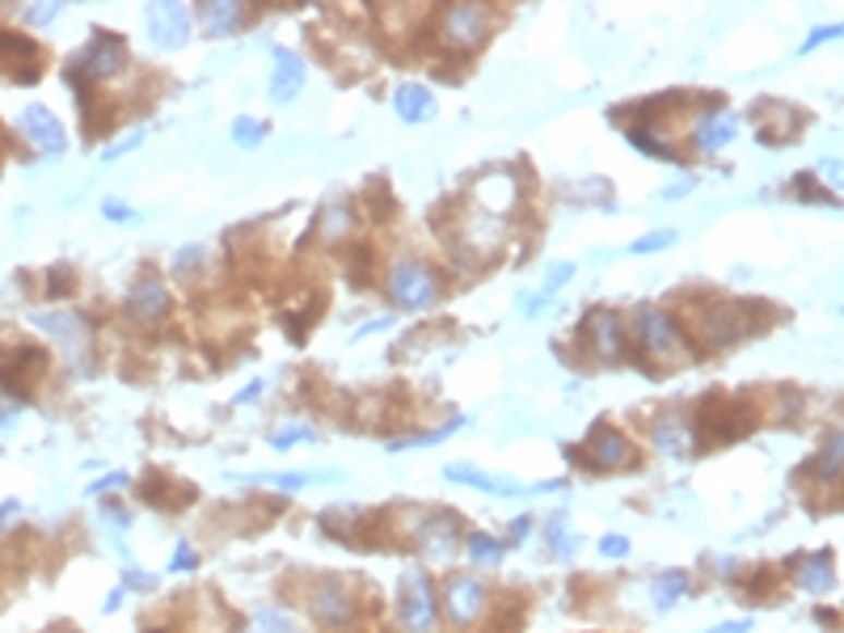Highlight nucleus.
I'll return each mask as SVG.
<instances>
[{
    "label": "nucleus",
    "mask_w": 844,
    "mask_h": 633,
    "mask_svg": "<svg viewBox=\"0 0 844 633\" xmlns=\"http://www.w3.org/2000/svg\"><path fill=\"white\" fill-rule=\"evenodd\" d=\"M751 414L735 402V397H722V393H706L701 406H697V422H692V440L701 443H731L751 431Z\"/></svg>",
    "instance_id": "obj_1"
},
{
    "label": "nucleus",
    "mask_w": 844,
    "mask_h": 633,
    "mask_svg": "<svg viewBox=\"0 0 844 633\" xmlns=\"http://www.w3.org/2000/svg\"><path fill=\"white\" fill-rule=\"evenodd\" d=\"M389 296L401 304V309H431L439 300V279L426 262H414V258H401L393 262L389 271Z\"/></svg>",
    "instance_id": "obj_2"
},
{
    "label": "nucleus",
    "mask_w": 844,
    "mask_h": 633,
    "mask_svg": "<svg viewBox=\"0 0 844 633\" xmlns=\"http://www.w3.org/2000/svg\"><path fill=\"white\" fill-rule=\"evenodd\" d=\"M397 621L406 633L435 630V592H431V578L422 570L401 574V583H397Z\"/></svg>",
    "instance_id": "obj_3"
},
{
    "label": "nucleus",
    "mask_w": 844,
    "mask_h": 633,
    "mask_svg": "<svg viewBox=\"0 0 844 633\" xmlns=\"http://www.w3.org/2000/svg\"><path fill=\"white\" fill-rule=\"evenodd\" d=\"M490 26H494V13L486 4H448L444 22H439V38L453 51H473V47L486 43Z\"/></svg>",
    "instance_id": "obj_4"
},
{
    "label": "nucleus",
    "mask_w": 844,
    "mask_h": 633,
    "mask_svg": "<svg viewBox=\"0 0 844 633\" xmlns=\"http://www.w3.org/2000/svg\"><path fill=\"white\" fill-rule=\"evenodd\" d=\"M638 343H642V350L654 355L659 363H676V359L688 355V350H684L680 325H676V316L667 313V309H642V313H638Z\"/></svg>",
    "instance_id": "obj_5"
},
{
    "label": "nucleus",
    "mask_w": 844,
    "mask_h": 633,
    "mask_svg": "<svg viewBox=\"0 0 844 633\" xmlns=\"http://www.w3.org/2000/svg\"><path fill=\"white\" fill-rule=\"evenodd\" d=\"M144 26H148L153 47L178 51V47H186V38H191V13H186V4L161 0V4H148V9H144Z\"/></svg>",
    "instance_id": "obj_6"
},
{
    "label": "nucleus",
    "mask_w": 844,
    "mask_h": 633,
    "mask_svg": "<svg viewBox=\"0 0 844 633\" xmlns=\"http://www.w3.org/2000/svg\"><path fill=\"white\" fill-rule=\"evenodd\" d=\"M309 612L322 625H347V621H355V596H351V587L342 578H322L309 592Z\"/></svg>",
    "instance_id": "obj_7"
},
{
    "label": "nucleus",
    "mask_w": 844,
    "mask_h": 633,
    "mask_svg": "<svg viewBox=\"0 0 844 633\" xmlns=\"http://www.w3.org/2000/svg\"><path fill=\"white\" fill-rule=\"evenodd\" d=\"M128 63V43L119 34H98L81 56H76V68H85V81H110L119 76Z\"/></svg>",
    "instance_id": "obj_8"
},
{
    "label": "nucleus",
    "mask_w": 844,
    "mask_h": 633,
    "mask_svg": "<svg viewBox=\"0 0 844 633\" xmlns=\"http://www.w3.org/2000/svg\"><path fill=\"white\" fill-rule=\"evenodd\" d=\"M444 600H448V621L453 625H473L486 608V587L473 574H453L448 587H444Z\"/></svg>",
    "instance_id": "obj_9"
},
{
    "label": "nucleus",
    "mask_w": 844,
    "mask_h": 633,
    "mask_svg": "<svg viewBox=\"0 0 844 633\" xmlns=\"http://www.w3.org/2000/svg\"><path fill=\"white\" fill-rule=\"evenodd\" d=\"M448 481H460V486H473V490H486V494H498V499H520V494H545V490H557L562 481H550V486H520V481H503V477H490L473 465H448L444 469Z\"/></svg>",
    "instance_id": "obj_10"
},
{
    "label": "nucleus",
    "mask_w": 844,
    "mask_h": 633,
    "mask_svg": "<svg viewBox=\"0 0 844 633\" xmlns=\"http://www.w3.org/2000/svg\"><path fill=\"white\" fill-rule=\"evenodd\" d=\"M747 309L751 304H714V309H706V338L718 343V347H731V343L747 338L756 330Z\"/></svg>",
    "instance_id": "obj_11"
},
{
    "label": "nucleus",
    "mask_w": 844,
    "mask_h": 633,
    "mask_svg": "<svg viewBox=\"0 0 844 633\" xmlns=\"http://www.w3.org/2000/svg\"><path fill=\"white\" fill-rule=\"evenodd\" d=\"M625 461H629V440L620 435L617 427L595 422L591 435H587V465L591 469H620Z\"/></svg>",
    "instance_id": "obj_12"
},
{
    "label": "nucleus",
    "mask_w": 844,
    "mask_h": 633,
    "mask_svg": "<svg viewBox=\"0 0 844 633\" xmlns=\"http://www.w3.org/2000/svg\"><path fill=\"white\" fill-rule=\"evenodd\" d=\"M22 135L38 153H64V123L47 106H26L22 110Z\"/></svg>",
    "instance_id": "obj_13"
},
{
    "label": "nucleus",
    "mask_w": 844,
    "mask_h": 633,
    "mask_svg": "<svg viewBox=\"0 0 844 633\" xmlns=\"http://www.w3.org/2000/svg\"><path fill=\"white\" fill-rule=\"evenodd\" d=\"M304 89V60L296 51H275V72H270V101L275 106H288Z\"/></svg>",
    "instance_id": "obj_14"
},
{
    "label": "nucleus",
    "mask_w": 844,
    "mask_h": 633,
    "mask_svg": "<svg viewBox=\"0 0 844 633\" xmlns=\"http://www.w3.org/2000/svg\"><path fill=\"white\" fill-rule=\"evenodd\" d=\"M165 309H169V291H165L161 279H140V284L131 287L128 296V316L131 321H161Z\"/></svg>",
    "instance_id": "obj_15"
},
{
    "label": "nucleus",
    "mask_w": 844,
    "mask_h": 633,
    "mask_svg": "<svg viewBox=\"0 0 844 633\" xmlns=\"http://www.w3.org/2000/svg\"><path fill=\"white\" fill-rule=\"evenodd\" d=\"M587 334H591V347L600 359H617L620 343H625V330H620V316L613 309H600V313L587 316Z\"/></svg>",
    "instance_id": "obj_16"
},
{
    "label": "nucleus",
    "mask_w": 844,
    "mask_h": 633,
    "mask_svg": "<svg viewBox=\"0 0 844 633\" xmlns=\"http://www.w3.org/2000/svg\"><path fill=\"white\" fill-rule=\"evenodd\" d=\"M393 110H397L401 123H431L435 119V94L410 81V85H401L393 94Z\"/></svg>",
    "instance_id": "obj_17"
},
{
    "label": "nucleus",
    "mask_w": 844,
    "mask_h": 633,
    "mask_svg": "<svg viewBox=\"0 0 844 633\" xmlns=\"http://www.w3.org/2000/svg\"><path fill=\"white\" fill-rule=\"evenodd\" d=\"M198 22H203V31L212 34V38H228V34L245 22V4H237V0H212V4L198 9Z\"/></svg>",
    "instance_id": "obj_18"
},
{
    "label": "nucleus",
    "mask_w": 844,
    "mask_h": 633,
    "mask_svg": "<svg viewBox=\"0 0 844 633\" xmlns=\"http://www.w3.org/2000/svg\"><path fill=\"white\" fill-rule=\"evenodd\" d=\"M841 431H828L819 452H815L811 465H803L798 477H811V481H841Z\"/></svg>",
    "instance_id": "obj_19"
},
{
    "label": "nucleus",
    "mask_w": 844,
    "mask_h": 633,
    "mask_svg": "<svg viewBox=\"0 0 844 633\" xmlns=\"http://www.w3.org/2000/svg\"><path fill=\"white\" fill-rule=\"evenodd\" d=\"M735 131H739V119L731 110H714L710 119H701V127H697V148L701 153H718V148H726L735 140Z\"/></svg>",
    "instance_id": "obj_20"
},
{
    "label": "nucleus",
    "mask_w": 844,
    "mask_h": 633,
    "mask_svg": "<svg viewBox=\"0 0 844 633\" xmlns=\"http://www.w3.org/2000/svg\"><path fill=\"white\" fill-rule=\"evenodd\" d=\"M798 587L803 592H828L832 587V553L828 549H815V553H807L803 562H798Z\"/></svg>",
    "instance_id": "obj_21"
},
{
    "label": "nucleus",
    "mask_w": 844,
    "mask_h": 633,
    "mask_svg": "<svg viewBox=\"0 0 844 633\" xmlns=\"http://www.w3.org/2000/svg\"><path fill=\"white\" fill-rule=\"evenodd\" d=\"M419 540L431 549V558H444V553H448V545L456 540V519L453 515H422Z\"/></svg>",
    "instance_id": "obj_22"
},
{
    "label": "nucleus",
    "mask_w": 844,
    "mask_h": 633,
    "mask_svg": "<svg viewBox=\"0 0 844 633\" xmlns=\"http://www.w3.org/2000/svg\"><path fill=\"white\" fill-rule=\"evenodd\" d=\"M794 135V115L777 106V101H769L764 110H760V140L764 144H785Z\"/></svg>",
    "instance_id": "obj_23"
},
{
    "label": "nucleus",
    "mask_w": 844,
    "mask_h": 633,
    "mask_svg": "<svg viewBox=\"0 0 844 633\" xmlns=\"http://www.w3.org/2000/svg\"><path fill=\"white\" fill-rule=\"evenodd\" d=\"M684 592H688V574H684V570H667V574L654 583V592H650V596H654V608H659V612H667L672 604L680 600Z\"/></svg>",
    "instance_id": "obj_24"
},
{
    "label": "nucleus",
    "mask_w": 844,
    "mask_h": 633,
    "mask_svg": "<svg viewBox=\"0 0 844 633\" xmlns=\"http://www.w3.org/2000/svg\"><path fill=\"white\" fill-rule=\"evenodd\" d=\"M654 443H659L663 452L680 456L684 443H688V427H684V418H659V422H654Z\"/></svg>",
    "instance_id": "obj_25"
},
{
    "label": "nucleus",
    "mask_w": 844,
    "mask_h": 633,
    "mask_svg": "<svg viewBox=\"0 0 844 633\" xmlns=\"http://www.w3.org/2000/svg\"><path fill=\"white\" fill-rule=\"evenodd\" d=\"M351 224H355V212H351L347 203H334V207H325L322 212V232L325 237H334V241H342V237L351 232Z\"/></svg>",
    "instance_id": "obj_26"
},
{
    "label": "nucleus",
    "mask_w": 844,
    "mask_h": 633,
    "mask_svg": "<svg viewBox=\"0 0 844 633\" xmlns=\"http://www.w3.org/2000/svg\"><path fill=\"white\" fill-rule=\"evenodd\" d=\"M34 321H38L43 330L60 334V343H64V347H76V343H81V316H56V313L47 316V313H38Z\"/></svg>",
    "instance_id": "obj_27"
},
{
    "label": "nucleus",
    "mask_w": 844,
    "mask_h": 633,
    "mask_svg": "<svg viewBox=\"0 0 844 633\" xmlns=\"http://www.w3.org/2000/svg\"><path fill=\"white\" fill-rule=\"evenodd\" d=\"M250 633H296V625L284 608H262V612H254Z\"/></svg>",
    "instance_id": "obj_28"
},
{
    "label": "nucleus",
    "mask_w": 844,
    "mask_h": 633,
    "mask_svg": "<svg viewBox=\"0 0 844 633\" xmlns=\"http://www.w3.org/2000/svg\"><path fill=\"white\" fill-rule=\"evenodd\" d=\"M503 549H507V545L486 537V533H473V537H469V558H473V562H482V566H494V562L503 558Z\"/></svg>",
    "instance_id": "obj_29"
},
{
    "label": "nucleus",
    "mask_w": 844,
    "mask_h": 633,
    "mask_svg": "<svg viewBox=\"0 0 844 633\" xmlns=\"http://www.w3.org/2000/svg\"><path fill=\"white\" fill-rule=\"evenodd\" d=\"M262 135H266V123H258V119H250V115L232 119V140H237L241 148H258Z\"/></svg>",
    "instance_id": "obj_30"
},
{
    "label": "nucleus",
    "mask_w": 844,
    "mask_h": 633,
    "mask_svg": "<svg viewBox=\"0 0 844 633\" xmlns=\"http://www.w3.org/2000/svg\"><path fill=\"white\" fill-rule=\"evenodd\" d=\"M22 402H26V393H22L13 380L0 372V427H9V422H13V414L9 410H17Z\"/></svg>",
    "instance_id": "obj_31"
},
{
    "label": "nucleus",
    "mask_w": 844,
    "mask_h": 633,
    "mask_svg": "<svg viewBox=\"0 0 844 633\" xmlns=\"http://www.w3.org/2000/svg\"><path fill=\"white\" fill-rule=\"evenodd\" d=\"M460 431V418H453V422H444V427H435V431H426V435H410V440H393L385 443L389 452H401V447H414V443H439V440H448V435H456Z\"/></svg>",
    "instance_id": "obj_32"
},
{
    "label": "nucleus",
    "mask_w": 844,
    "mask_h": 633,
    "mask_svg": "<svg viewBox=\"0 0 844 633\" xmlns=\"http://www.w3.org/2000/svg\"><path fill=\"white\" fill-rule=\"evenodd\" d=\"M676 228H659V232H647L642 241H634L629 246V253H654V250H667V246H676Z\"/></svg>",
    "instance_id": "obj_33"
},
{
    "label": "nucleus",
    "mask_w": 844,
    "mask_h": 633,
    "mask_svg": "<svg viewBox=\"0 0 844 633\" xmlns=\"http://www.w3.org/2000/svg\"><path fill=\"white\" fill-rule=\"evenodd\" d=\"M550 540H553V549H562V558L575 553V537H570V528H566V515H557L550 524Z\"/></svg>",
    "instance_id": "obj_34"
},
{
    "label": "nucleus",
    "mask_w": 844,
    "mask_h": 633,
    "mask_svg": "<svg viewBox=\"0 0 844 633\" xmlns=\"http://www.w3.org/2000/svg\"><path fill=\"white\" fill-rule=\"evenodd\" d=\"M300 440L309 443V440H313V431H309V427H288V431H275V435H270V447H292V443H300Z\"/></svg>",
    "instance_id": "obj_35"
},
{
    "label": "nucleus",
    "mask_w": 844,
    "mask_h": 633,
    "mask_svg": "<svg viewBox=\"0 0 844 633\" xmlns=\"http://www.w3.org/2000/svg\"><path fill=\"white\" fill-rule=\"evenodd\" d=\"M60 17V4H34V9H26V22L31 26H51Z\"/></svg>",
    "instance_id": "obj_36"
},
{
    "label": "nucleus",
    "mask_w": 844,
    "mask_h": 633,
    "mask_svg": "<svg viewBox=\"0 0 844 633\" xmlns=\"http://www.w3.org/2000/svg\"><path fill=\"white\" fill-rule=\"evenodd\" d=\"M600 553H604V558H625V553H629V537H617V533H608V537L600 540Z\"/></svg>",
    "instance_id": "obj_37"
},
{
    "label": "nucleus",
    "mask_w": 844,
    "mask_h": 633,
    "mask_svg": "<svg viewBox=\"0 0 844 633\" xmlns=\"http://www.w3.org/2000/svg\"><path fill=\"white\" fill-rule=\"evenodd\" d=\"M270 481H275V486H284V490H304V486L313 481V474H275Z\"/></svg>",
    "instance_id": "obj_38"
},
{
    "label": "nucleus",
    "mask_w": 844,
    "mask_h": 633,
    "mask_svg": "<svg viewBox=\"0 0 844 633\" xmlns=\"http://www.w3.org/2000/svg\"><path fill=\"white\" fill-rule=\"evenodd\" d=\"M191 566H198L195 549H191V545H178V553H173V562H169V570H191Z\"/></svg>",
    "instance_id": "obj_39"
},
{
    "label": "nucleus",
    "mask_w": 844,
    "mask_h": 633,
    "mask_svg": "<svg viewBox=\"0 0 844 633\" xmlns=\"http://www.w3.org/2000/svg\"><path fill=\"white\" fill-rule=\"evenodd\" d=\"M836 34H841V26H828V31H815L811 38H807V43L798 47V56H807V51H815L819 43H828V38H836Z\"/></svg>",
    "instance_id": "obj_40"
},
{
    "label": "nucleus",
    "mask_w": 844,
    "mask_h": 633,
    "mask_svg": "<svg viewBox=\"0 0 844 633\" xmlns=\"http://www.w3.org/2000/svg\"><path fill=\"white\" fill-rule=\"evenodd\" d=\"M101 212H106V220H131V212L119 203V199H106V203H101Z\"/></svg>",
    "instance_id": "obj_41"
},
{
    "label": "nucleus",
    "mask_w": 844,
    "mask_h": 633,
    "mask_svg": "<svg viewBox=\"0 0 844 633\" xmlns=\"http://www.w3.org/2000/svg\"><path fill=\"white\" fill-rule=\"evenodd\" d=\"M128 587H135V592H153V587H157V578H148V574L131 570V574H128Z\"/></svg>",
    "instance_id": "obj_42"
},
{
    "label": "nucleus",
    "mask_w": 844,
    "mask_h": 633,
    "mask_svg": "<svg viewBox=\"0 0 844 633\" xmlns=\"http://www.w3.org/2000/svg\"><path fill=\"white\" fill-rule=\"evenodd\" d=\"M128 481V474H110V477H101V481H94L89 486V494H101V490H114V486H123Z\"/></svg>",
    "instance_id": "obj_43"
},
{
    "label": "nucleus",
    "mask_w": 844,
    "mask_h": 633,
    "mask_svg": "<svg viewBox=\"0 0 844 633\" xmlns=\"http://www.w3.org/2000/svg\"><path fill=\"white\" fill-rule=\"evenodd\" d=\"M706 633H751V621H731V625H714Z\"/></svg>",
    "instance_id": "obj_44"
},
{
    "label": "nucleus",
    "mask_w": 844,
    "mask_h": 633,
    "mask_svg": "<svg viewBox=\"0 0 844 633\" xmlns=\"http://www.w3.org/2000/svg\"><path fill=\"white\" fill-rule=\"evenodd\" d=\"M528 528H532V519H528V515H523V519H516V524H511V540L528 537Z\"/></svg>",
    "instance_id": "obj_45"
},
{
    "label": "nucleus",
    "mask_w": 844,
    "mask_h": 633,
    "mask_svg": "<svg viewBox=\"0 0 844 633\" xmlns=\"http://www.w3.org/2000/svg\"><path fill=\"white\" fill-rule=\"evenodd\" d=\"M262 393V380H254V384H245L241 393H237V402H250V397H258Z\"/></svg>",
    "instance_id": "obj_46"
},
{
    "label": "nucleus",
    "mask_w": 844,
    "mask_h": 633,
    "mask_svg": "<svg viewBox=\"0 0 844 633\" xmlns=\"http://www.w3.org/2000/svg\"><path fill=\"white\" fill-rule=\"evenodd\" d=\"M13 511H22V506H17V499H9V503H0V528L9 524V515H13Z\"/></svg>",
    "instance_id": "obj_47"
},
{
    "label": "nucleus",
    "mask_w": 844,
    "mask_h": 633,
    "mask_svg": "<svg viewBox=\"0 0 844 633\" xmlns=\"http://www.w3.org/2000/svg\"><path fill=\"white\" fill-rule=\"evenodd\" d=\"M56 633H81V630H56Z\"/></svg>",
    "instance_id": "obj_48"
}]
</instances>
